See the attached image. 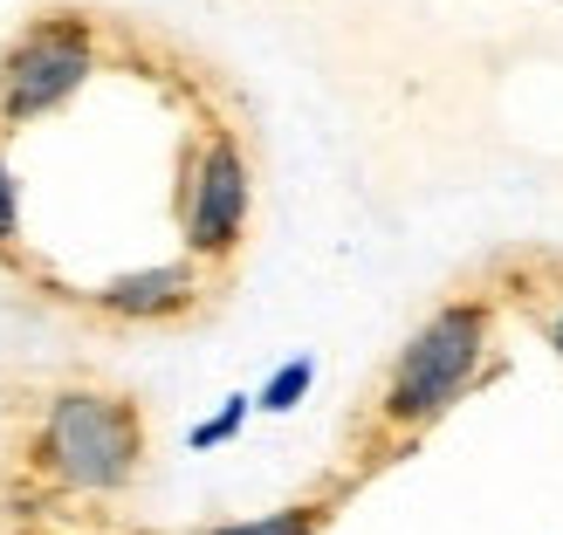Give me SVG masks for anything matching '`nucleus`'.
<instances>
[{"mask_svg":"<svg viewBox=\"0 0 563 535\" xmlns=\"http://www.w3.org/2000/svg\"><path fill=\"white\" fill-rule=\"evenodd\" d=\"M495 323H501L495 281H474V289H454L399 350H391V364L357 399L351 426H344V467L336 473H344L351 488H364L385 467H399L467 391H482L501 371Z\"/></svg>","mask_w":563,"mask_h":535,"instance_id":"f257e3e1","label":"nucleus"},{"mask_svg":"<svg viewBox=\"0 0 563 535\" xmlns=\"http://www.w3.org/2000/svg\"><path fill=\"white\" fill-rule=\"evenodd\" d=\"M152 467V412L137 391L103 378H69L21 412L8 473L21 488L27 522L48 501H110Z\"/></svg>","mask_w":563,"mask_h":535,"instance_id":"f03ea898","label":"nucleus"},{"mask_svg":"<svg viewBox=\"0 0 563 535\" xmlns=\"http://www.w3.org/2000/svg\"><path fill=\"white\" fill-rule=\"evenodd\" d=\"M247 213H255V165H247V137L228 118H200L186 145V186H179V227H186V261L228 281L247 241Z\"/></svg>","mask_w":563,"mask_h":535,"instance_id":"7ed1b4c3","label":"nucleus"},{"mask_svg":"<svg viewBox=\"0 0 563 535\" xmlns=\"http://www.w3.org/2000/svg\"><path fill=\"white\" fill-rule=\"evenodd\" d=\"M97 35H103L97 14L48 8L0 48V137L42 124L48 110H63L97 76Z\"/></svg>","mask_w":563,"mask_h":535,"instance_id":"20e7f679","label":"nucleus"},{"mask_svg":"<svg viewBox=\"0 0 563 535\" xmlns=\"http://www.w3.org/2000/svg\"><path fill=\"white\" fill-rule=\"evenodd\" d=\"M228 281H213L207 268L192 261H165V268H131V275H110L103 289L90 296V316L110 330H173L192 323L207 309V296H220Z\"/></svg>","mask_w":563,"mask_h":535,"instance_id":"39448f33","label":"nucleus"},{"mask_svg":"<svg viewBox=\"0 0 563 535\" xmlns=\"http://www.w3.org/2000/svg\"><path fill=\"white\" fill-rule=\"evenodd\" d=\"M488 281H495L501 309H522L529 330H537L563 364V255H550V247H516V255H501L488 268Z\"/></svg>","mask_w":563,"mask_h":535,"instance_id":"423d86ee","label":"nucleus"},{"mask_svg":"<svg viewBox=\"0 0 563 535\" xmlns=\"http://www.w3.org/2000/svg\"><path fill=\"white\" fill-rule=\"evenodd\" d=\"M357 488L344 481V473H330V481L317 494L289 501V509H268V515H241V522H213V528H192V535H323L336 522V509H344Z\"/></svg>","mask_w":563,"mask_h":535,"instance_id":"0eeeda50","label":"nucleus"},{"mask_svg":"<svg viewBox=\"0 0 563 535\" xmlns=\"http://www.w3.org/2000/svg\"><path fill=\"white\" fill-rule=\"evenodd\" d=\"M309 384H317V364H309V357H289V364H282V371L262 384V399H255V405H262V412H296Z\"/></svg>","mask_w":563,"mask_h":535,"instance_id":"6e6552de","label":"nucleus"},{"mask_svg":"<svg viewBox=\"0 0 563 535\" xmlns=\"http://www.w3.org/2000/svg\"><path fill=\"white\" fill-rule=\"evenodd\" d=\"M14 255H21V179L0 158V261H14Z\"/></svg>","mask_w":563,"mask_h":535,"instance_id":"1a4fd4ad","label":"nucleus"},{"mask_svg":"<svg viewBox=\"0 0 563 535\" xmlns=\"http://www.w3.org/2000/svg\"><path fill=\"white\" fill-rule=\"evenodd\" d=\"M247 412H255V399H241V391H234V399H220V412L207 419V426H192V446H200V454H207V446H228Z\"/></svg>","mask_w":563,"mask_h":535,"instance_id":"9d476101","label":"nucleus"},{"mask_svg":"<svg viewBox=\"0 0 563 535\" xmlns=\"http://www.w3.org/2000/svg\"><path fill=\"white\" fill-rule=\"evenodd\" d=\"M21 535H82V528H55V522H27Z\"/></svg>","mask_w":563,"mask_h":535,"instance_id":"9b49d317","label":"nucleus"}]
</instances>
